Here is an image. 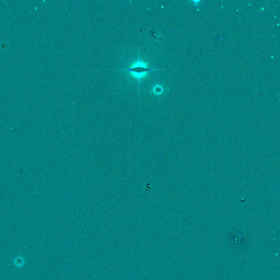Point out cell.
Here are the masks:
<instances>
[{
  "instance_id": "cell-1",
  "label": "cell",
  "mask_w": 280,
  "mask_h": 280,
  "mask_svg": "<svg viewBox=\"0 0 280 280\" xmlns=\"http://www.w3.org/2000/svg\"><path fill=\"white\" fill-rule=\"evenodd\" d=\"M154 70H155V68H143V67H142V66H137V67H135V68H128L127 69H125V71L137 73H141L151 71H153Z\"/></svg>"
}]
</instances>
